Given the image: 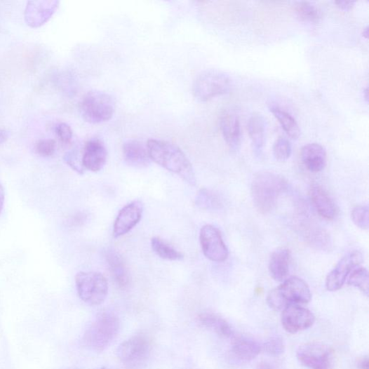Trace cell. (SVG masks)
<instances>
[{
  "label": "cell",
  "instance_id": "9",
  "mask_svg": "<svg viewBox=\"0 0 369 369\" xmlns=\"http://www.w3.org/2000/svg\"><path fill=\"white\" fill-rule=\"evenodd\" d=\"M200 243L203 255L213 262L225 261L229 251L220 231L215 226L206 224L200 231Z\"/></svg>",
  "mask_w": 369,
  "mask_h": 369
},
{
  "label": "cell",
  "instance_id": "26",
  "mask_svg": "<svg viewBox=\"0 0 369 369\" xmlns=\"http://www.w3.org/2000/svg\"><path fill=\"white\" fill-rule=\"evenodd\" d=\"M306 234L308 243L314 248L323 251H329L332 249V239L326 230L317 227H311Z\"/></svg>",
  "mask_w": 369,
  "mask_h": 369
},
{
  "label": "cell",
  "instance_id": "42",
  "mask_svg": "<svg viewBox=\"0 0 369 369\" xmlns=\"http://www.w3.org/2000/svg\"><path fill=\"white\" fill-rule=\"evenodd\" d=\"M257 369H275V368L268 363H261L260 364H259Z\"/></svg>",
  "mask_w": 369,
  "mask_h": 369
},
{
  "label": "cell",
  "instance_id": "12",
  "mask_svg": "<svg viewBox=\"0 0 369 369\" xmlns=\"http://www.w3.org/2000/svg\"><path fill=\"white\" fill-rule=\"evenodd\" d=\"M277 289L287 307L307 304L311 300L308 284L297 276L286 279Z\"/></svg>",
  "mask_w": 369,
  "mask_h": 369
},
{
  "label": "cell",
  "instance_id": "30",
  "mask_svg": "<svg viewBox=\"0 0 369 369\" xmlns=\"http://www.w3.org/2000/svg\"><path fill=\"white\" fill-rule=\"evenodd\" d=\"M368 272L366 269L357 267L349 276L348 283L354 286L368 296Z\"/></svg>",
  "mask_w": 369,
  "mask_h": 369
},
{
  "label": "cell",
  "instance_id": "39",
  "mask_svg": "<svg viewBox=\"0 0 369 369\" xmlns=\"http://www.w3.org/2000/svg\"><path fill=\"white\" fill-rule=\"evenodd\" d=\"M86 216L83 214H77L73 217L72 223L76 225L81 224L86 222Z\"/></svg>",
  "mask_w": 369,
  "mask_h": 369
},
{
  "label": "cell",
  "instance_id": "37",
  "mask_svg": "<svg viewBox=\"0 0 369 369\" xmlns=\"http://www.w3.org/2000/svg\"><path fill=\"white\" fill-rule=\"evenodd\" d=\"M355 2L352 1H337L335 4L340 9L349 11L354 8Z\"/></svg>",
  "mask_w": 369,
  "mask_h": 369
},
{
  "label": "cell",
  "instance_id": "44",
  "mask_svg": "<svg viewBox=\"0 0 369 369\" xmlns=\"http://www.w3.org/2000/svg\"><path fill=\"white\" fill-rule=\"evenodd\" d=\"M364 94H365V98L366 101L368 102V88H365V90L364 91Z\"/></svg>",
  "mask_w": 369,
  "mask_h": 369
},
{
  "label": "cell",
  "instance_id": "5",
  "mask_svg": "<svg viewBox=\"0 0 369 369\" xmlns=\"http://www.w3.org/2000/svg\"><path fill=\"white\" fill-rule=\"evenodd\" d=\"M79 297L86 304H101L109 294V282L98 272H80L75 276Z\"/></svg>",
  "mask_w": 369,
  "mask_h": 369
},
{
  "label": "cell",
  "instance_id": "40",
  "mask_svg": "<svg viewBox=\"0 0 369 369\" xmlns=\"http://www.w3.org/2000/svg\"><path fill=\"white\" fill-rule=\"evenodd\" d=\"M5 197H6V194H5L4 188L2 186V184H0V214H1L4 206Z\"/></svg>",
  "mask_w": 369,
  "mask_h": 369
},
{
  "label": "cell",
  "instance_id": "6",
  "mask_svg": "<svg viewBox=\"0 0 369 369\" xmlns=\"http://www.w3.org/2000/svg\"><path fill=\"white\" fill-rule=\"evenodd\" d=\"M229 77L224 72L215 69L200 73L193 84V94L200 102H206L227 93L230 88Z\"/></svg>",
  "mask_w": 369,
  "mask_h": 369
},
{
  "label": "cell",
  "instance_id": "23",
  "mask_svg": "<svg viewBox=\"0 0 369 369\" xmlns=\"http://www.w3.org/2000/svg\"><path fill=\"white\" fill-rule=\"evenodd\" d=\"M262 351V347L255 339L248 336H239L234 338L232 351L236 357L244 361L255 359Z\"/></svg>",
  "mask_w": 369,
  "mask_h": 369
},
{
  "label": "cell",
  "instance_id": "16",
  "mask_svg": "<svg viewBox=\"0 0 369 369\" xmlns=\"http://www.w3.org/2000/svg\"><path fill=\"white\" fill-rule=\"evenodd\" d=\"M309 197L318 214L327 220H333L338 209L334 200L327 191L318 184H314L309 189Z\"/></svg>",
  "mask_w": 369,
  "mask_h": 369
},
{
  "label": "cell",
  "instance_id": "24",
  "mask_svg": "<svg viewBox=\"0 0 369 369\" xmlns=\"http://www.w3.org/2000/svg\"><path fill=\"white\" fill-rule=\"evenodd\" d=\"M248 133L256 154H260L265 143L266 120L260 114H254L248 121Z\"/></svg>",
  "mask_w": 369,
  "mask_h": 369
},
{
  "label": "cell",
  "instance_id": "3",
  "mask_svg": "<svg viewBox=\"0 0 369 369\" xmlns=\"http://www.w3.org/2000/svg\"><path fill=\"white\" fill-rule=\"evenodd\" d=\"M119 330L120 321L117 316L110 311L102 312L86 330L85 344L93 351L101 352L112 344Z\"/></svg>",
  "mask_w": 369,
  "mask_h": 369
},
{
  "label": "cell",
  "instance_id": "27",
  "mask_svg": "<svg viewBox=\"0 0 369 369\" xmlns=\"http://www.w3.org/2000/svg\"><path fill=\"white\" fill-rule=\"evenodd\" d=\"M153 251L160 257L172 261L180 260L183 254L175 249L161 237L154 236L151 241Z\"/></svg>",
  "mask_w": 369,
  "mask_h": 369
},
{
  "label": "cell",
  "instance_id": "13",
  "mask_svg": "<svg viewBox=\"0 0 369 369\" xmlns=\"http://www.w3.org/2000/svg\"><path fill=\"white\" fill-rule=\"evenodd\" d=\"M144 206L140 201H134L123 206L115 220L113 234L119 239L133 230L141 221Z\"/></svg>",
  "mask_w": 369,
  "mask_h": 369
},
{
  "label": "cell",
  "instance_id": "18",
  "mask_svg": "<svg viewBox=\"0 0 369 369\" xmlns=\"http://www.w3.org/2000/svg\"><path fill=\"white\" fill-rule=\"evenodd\" d=\"M123 155L125 162L135 168H145L152 161L147 147L137 140H129L123 144Z\"/></svg>",
  "mask_w": 369,
  "mask_h": 369
},
{
  "label": "cell",
  "instance_id": "2",
  "mask_svg": "<svg viewBox=\"0 0 369 369\" xmlns=\"http://www.w3.org/2000/svg\"><path fill=\"white\" fill-rule=\"evenodd\" d=\"M287 186V181L281 175L267 171L256 174L251 184V195L258 212L262 215L270 213Z\"/></svg>",
  "mask_w": 369,
  "mask_h": 369
},
{
  "label": "cell",
  "instance_id": "36",
  "mask_svg": "<svg viewBox=\"0 0 369 369\" xmlns=\"http://www.w3.org/2000/svg\"><path fill=\"white\" fill-rule=\"evenodd\" d=\"M65 160L66 163L75 171H76L79 173L83 174L84 168L83 166L77 163L76 160V156L72 152H69L67 154L65 155Z\"/></svg>",
  "mask_w": 369,
  "mask_h": 369
},
{
  "label": "cell",
  "instance_id": "8",
  "mask_svg": "<svg viewBox=\"0 0 369 369\" xmlns=\"http://www.w3.org/2000/svg\"><path fill=\"white\" fill-rule=\"evenodd\" d=\"M297 356L300 362L311 369H333L335 365L334 351L319 342H311L299 347Z\"/></svg>",
  "mask_w": 369,
  "mask_h": 369
},
{
  "label": "cell",
  "instance_id": "22",
  "mask_svg": "<svg viewBox=\"0 0 369 369\" xmlns=\"http://www.w3.org/2000/svg\"><path fill=\"white\" fill-rule=\"evenodd\" d=\"M198 321L203 327L214 331L222 337H234V330L232 326L217 313L213 311L202 312L199 315Z\"/></svg>",
  "mask_w": 369,
  "mask_h": 369
},
{
  "label": "cell",
  "instance_id": "43",
  "mask_svg": "<svg viewBox=\"0 0 369 369\" xmlns=\"http://www.w3.org/2000/svg\"><path fill=\"white\" fill-rule=\"evenodd\" d=\"M368 26H366V27L363 29V36L364 38L368 39Z\"/></svg>",
  "mask_w": 369,
  "mask_h": 369
},
{
  "label": "cell",
  "instance_id": "17",
  "mask_svg": "<svg viewBox=\"0 0 369 369\" xmlns=\"http://www.w3.org/2000/svg\"><path fill=\"white\" fill-rule=\"evenodd\" d=\"M220 123L222 135L229 148L234 151L239 150L242 140L239 116L232 112L226 111L221 115Z\"/></svg>",
  "mask_w": 369,
  "mask_h": 369
},
{
  "label": "cell",
  "instance_id": "20",
  "mask_svg": "<svg viewBox=\"0 0 369 369\" xmlns=\"http://www.w3.org/2000/svg\"><path fill=\"white\" fill-rule=\"evenodd\" d=\"M110 272L115 282L120 288H126L130 283V275L122 256L116 250L109 249L105 251Z\"/></svg>",
  "mask_w": 369,
  "mask_h": 369
},
{
  "label": "cell",
  "instance_id": "15",
  "mask_svg": "<svg viewBox=\"0 0 369 369\" xmlns=\"http://www.w3.org/2000/svg\"><path fill=\"white\" fill-rule=\"evenodd\" d=\"M107 148L100 140H90L84 148L82 166L90 171L99 172L107 163Z\"/></svg>",
  "mask_w": 369,
  "mask_h": 369
},
{
  "label": "cell",
  "instance_id": "32",
  "mask_svg": "<svg viewBox=\"0 0 369 369\" xmlns=\"http://www.w3.org/2000/svg\"><path fill=\"white\" fill-rule=\"evenodd\" d=\"M262 349L269 356L278 357L285 352V342L281 337H272L265 342Z\"/></svg>",
  "mask_w": 369,
  "mask_h": 369
},
{
  "label": "cell",
  "instance_id": "28",
  "mask_svg": "<svg viewBox=\"0 0 369 369\" xmlns=\"http://www.w3.org/2000/svg\"><path fill=\"white\" fill-rule=\"evenodd\" d=\"M295 11L301 20L307 22H318L322 18L321 10L310 2L301 1L296 3Z\"/></svg>",
  "mask_w": 369,
  "mask_h": 369
},
{
  "label": "cell",
  "instance_id": "4",
  "mask_svg": "<svg viewBox=\"0 0 369 369\" xmlns=\"http://www.w3.org/2000/svg\"><path fill=\"white\" fill-rule=\"evenodd\" d=\"M80 109L83 119L93 124L109 121L116 111V101L109 93L88 92L82 99Z\"/></svg>",
  "mask_w": 369,
  "mask_h": 369
},
{
  "label": "cell",
  "instance_id": "19",
  "mask_svg": "<svg viewBox=\"0 0 369 369\" xmlns=\"http://www.w3.org/2000/svg\"><path fill=\"white\" fill-rule=\"evenodd\" d=\"M301 158L305 168L311 173L321 172L327 164L326 150L317 143L304 145L301 151Z\"/></svg>",
  "mask_w": 369,
  "mask_h": 369
},
{
  "label": "cell",
  "instance_id": "25",
  "mask_svg": "<svg viewBox=\"0 0 369 369\" xmlns=\"http://www.w3.org/2000/svg\"><path fill=\"white\" fill-rule=\"evenodd\" d=\"M270 109L288 136L293 140H297L300 136L301 130L297 121L278 107H271Z\"/></svg>",
  "mask_w": 369,
  "mask_h": 369
},
{
  "label": "cell",
  "instance_id": "33",
  "mask_svg": "<svg viewBox=\"0 0 369 369\" xmlns=\"http://www.w3.org/2000/svg\"><path fill=\"white\" fill-rule=\"evenodd\" d=\"M351 219L356 227L367 230L369 227L368 207L367 206H356L352 210Z\"/></svg>",
  "mask_w": 369,
  "mask_h": 369
},
{
  "label": "cell",
  "instance_id": "11",
  "mask_svg": "<svg viewBox=\"0 0 369 369\" xmlns=\"http://www.w3.org/2000/svg\"><path fill=\"white\" fill-rule=\"evenodd\" d=\"M314 322V314L300 305H289L282 311V326L289 333L295 334L305 330L311 328Z\"/></svg>",
  "mask_w": 369,
  "mask_h": 369
},
{
  "label": "cell",
  "instance_id": "1",
  "mask_svg": "<svg viewBox=\"0 0 369 369\" xmlns=\"http://www.w3.org/2000/svg\"><path fill=\"white\" fill-rule=\"evenodd\" d=\"M147 147L151 161L177 175L191 186H196V179L192 165L177 146L166 141L149 140Z\"/></svg>",
  "mask_w": 369,
  "mask_h": 369
},
{
  "label": "cell",
  "instance_id": "45",
  "mask_svg": "<svg viewBox=\"0 0 369 369\" xmlns=\"http://www.w3.org/2000/svg\"><path fill=\"white\" fill-rule=\"evenodd\" d=\"M100 369H105V368H100Z\"/></svg>",
  "mask_w": 369,
  "mask_h": 369
},
{
  "label": "cell",
  "instance_id": "10",
  "mask_svg": "<svg viewBox=\"0 0 369 369\" xmlns=\"http://www.w3.org/2000/svg\"><path fill=\"white\" fill-rule=\"evenodd\" d=\"M363 260L361 252L355 250L340 259L326 279V288L330 292H336L345 284L351 272L358 267Z\"/></svg>",
  "mask_w": 369,
  "mask_h": 369
},
{
  "label": "cell",
  "instance_id": "7",
  "mask_svg": "<svg viewBox=\"0 0 369 369\" xmlns=\"http://www.w3.org/2000/svg\"><path fill=\"white\" fill-rule=\"evenodd\" d=\"M152 342L145 334L136 335L122 342L117 350L119 359L126 367H142L150 356Z\"/></svg>",
  "mask_w": 369,
  "mask_h": 369
},
{
  "label": "cell",
  "instance_id": "29",
  "mask_svg": "<svg viewBox=\"0 0 369 369\" xmlns=\"http://www.w3.org/2000/svg\"><path fill=\"white\" fill-rule=\"evenodd\" d=\"M196 204L201 208L214 210L222 206L220 196L213 191L201 189L196 198Z\"/></svg>",
  "mask_w": 369,
  "mask_h": 369
},
{
  "label": "cell",
  "instance_id": "35",
  "mask_svg": "<svg viewBox=\"0 0 369 369\" xmlns=\"http://www.w3.org/2000/svg\"><path fill=\"white\" fill-rule=\"evenodd\" d=\"M56 133L63 143H69L72 139V130L66 123H60L57 126Z\"/></svg>",
  "mask_w": 369,
  "mask_h": 369
},
{
  "label": "cell",
  "instance_id": "14",
  "mask_svg": "<svg viewBox=\"0 0 369 369\" xmlns=\"http://www.w3.org/2000/svg\"><path fill=\"white\" fill-rule=\"evenodd\" d=\"M59 4L55 0L29 2L25 11L26 23L34 29L41 27L55 13Z\"/></svg>",
  "mask_w": 369,
  "mask_h": 369
},
{
  "label": "cell",
  "instance_id": "21",
  "mask_svg": "<svg viewBox=\"0 0 369 369\" xmlns=\"http://www.w3.org/2000/svg\"><path fill=\"white\" fill-rule=\"evenodd\" d=\"M291 254L288 250L279 248L271 255L269 270L271 277L276 281H284L289 274Z\"/></svg>",
  "mask_w": 369,
  "mask_h": 369
},
{
  "label": "cell",
  "instance_id": "34",
  "mask_svg": "<svg viewBox=\"0 0 369 369\" xmlns=\"http://www.w3.org/2000/svg\"><path fill=\"white\" fill-rule=\"evenodd\" d=\"M56 142L53 140H39L35 146L36 152L42 156H50L55 152Z\"/></svg>",
  "mask_w": 369,
  "mask_h": 369
},
{
  "label": "cell",
  "instance_id": "41",
  "mask_svg": "<svg viewBox=\"0 0 369 369\" xmlns=\"http://www.w3.org/2000/svg\"><path fill=\"white\" fill-rule=\"evenodd\" d=\"M9 137V131L4 129H0V145L5 143L8 140Z\"/></svg>",
  "mask_w": 369,
  "mask_h": 369
},
{
  "label": "cell",
  "instance_id": "38",
  "mask_svg": "<svg viewBox=\"0 0 369 369\" xmlns=\"http://www.w3.org/2000/svg\"><path fill=\"white\" fill-rule=\"evenodd\" d=\"M358 369H368L369 360L368 356H363L358 361Z\"/></svg>",
  "mask_w": 369,
  "mask_h": 369
},
{
  "label": "cell",
  "instance_id": "31",
  "mask_svg": "<svg viewBox=\"0 0 369 369\" xmlns=\"http://www.w3.org/2000/svg\"><path fill=\"white\" fill-rule=\"evenodd\" d=\"M292 145L285 137H279L274 145V154L279 162H286L292 154Z\"/></svg>",
  "mask_w": 369,
  "mask_h": 369
}]
</instances>
